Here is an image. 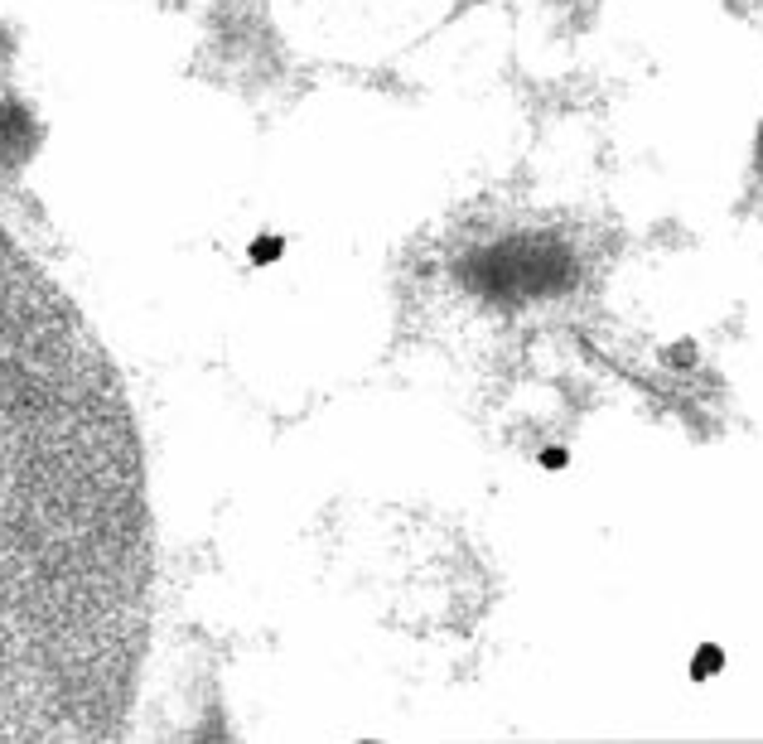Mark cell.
<instances>
[{
    "mask_svg": "<svg viewBox=\"0 0 763 744\" xmlns=\"http://www.w3.org/2000/svg\"><path fill=\"white\" fill-rule=\"evenodd\" d=\"M146 634L131 401L78 305L0 228V744L111 739Z\"/></svg>",
    "mask_w": 763,
    "mask_h": 744,
    "instance_id": "1",
    "label": "cell"
},
{
    "mask_svg": "<svg viewBox=\"0 0 763 744\" xmlns=\"http://www.w3.org/2000/svg\"><path fill=\"white\" fill-rule=\"evenodd\" d=\"M720 667H725V653H720L715 643H705V648L691 657V677H696V682H705V677H711V672H720Z\"/></svg>",
    "mask_w": 763,
    "mask_h": 744,
    "instance_id": "2",
    "label": "cell"
},
{
    "mask_svg": "<svg viewBox=\"0 0 763 744\" xmlns=\"http://www.w3.org/2000/svg\"><path fill=\"white\" fill-rule=\"evenodd\" d=\"M542 465H546V469H560V465H565V450H546Z\"/></svg>",
    "mask_w": 763,
    "mask_h": 744,
    "instance_id": "3",
    "label": "cell"
}]
</instances>
